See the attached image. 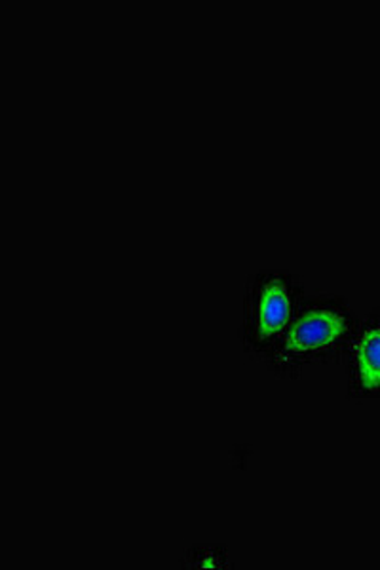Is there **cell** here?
Segmentation results:
<instances>
[{
	"instance_id": "1",
	"label": "cell",
	"mask_w": 380,
	"mask_h": 570,
	"mask_svg": "<svg viewBox=\"0 0 380 570\" xmlns=\"http://www.w3.org/2000/svg\"><path fill=\"white\" fill-rule=\"evenodd\" d=\"M358 322L349 298L323 292L304 295L284 337L264 357V367L277 379L296 381L310 367L341 363Z\"/></svg>"
},
{
	"instance_id": "2",
	"label": "cell",
	"mask_w": 380,
	"mask_h": 570,
	"mask_svg": "<svg viewBox=\"0 0 380 570\" xmlns=\"http://www.w3.org/2000/svg\"><path fill=\"white\" fill-rule=\"evenodd\" d=\"M304 295L303 279L293 273H255L245 282L244 320L238 341L247 356L263 362L284 337Z\"/></svg>"
},
{
	"instance_id": "3",
	"label": "cell",
	"mask_w": 380,
	"mask_h": 570,
	"mask_svg": "<svg viewBox=\"0 0 380 570\" xmlns=\"http://www.w3.org/2000/svg\"><path fill=\"white\" fill-rule=\"evenodd\" d=\"M341 363L350 402H380V308L360 318Z\"/></svg>"
},
{
	"instance_id": "4",
	"label": "cell",
	"mask_w": 380,
	"mask_h": 570,
	"mask_svg": "<svg viewBox=\"0 0 380 570\" xmlns=\"http://www.w3.org/2000/svg\"><path fill=\"white\" fill-rule=\"evenodd\" d=\"M181 569H201V570H225L234 569V563L228 558V551L225 548H198L191 546L187 551L181 556Z\"/></svg>"
}]
</instances>
